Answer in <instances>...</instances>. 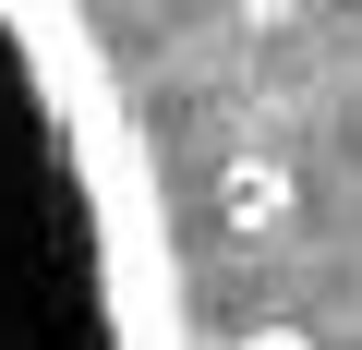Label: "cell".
Listing matches in <instances>:
<instances>
[{"mask_svg":"<svg viewBox=\"0 0 362 350\" xmlns=\"http://www.w3.org/2000/svg\"><path fill=\"white\" fill-rule=\"evenodd\" d=\"M0 350H194L145 109L61 0H0Z\"/></svg>","mask_w":362,"mask_h":350,"instance_id":"1","label":"cell"},{"mask_svg":"<svg viewBox=\"0 0 362 350\" xmlns=\"http://www.w3.org/2000/svg\"><path fill=\"white\" fill-rule=\"evenodd\" d=\"M230 350H314V326H242Z\"/></svg>","mask_w":362,"mask_h":350,"instance_id":"2","label":"cell"}]
</instances>
